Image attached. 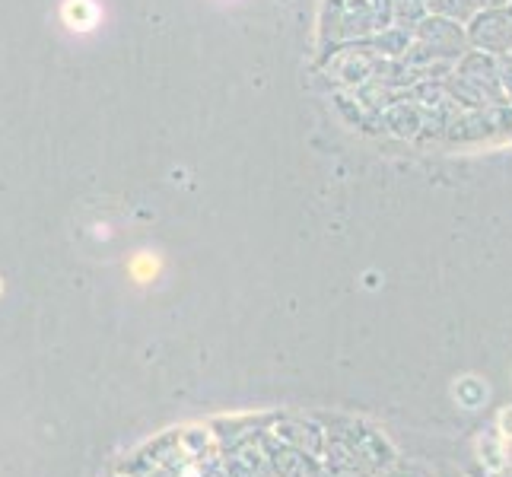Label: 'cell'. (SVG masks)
Returning a JSON list of instances; mask_svg holds the SVG:
<instances>
[{
  "label": "cell",
  "instance_id": "1",
  "mask_svg": "<svg viewBox=\"0 0 512 477\" xmlns=\"http://www.w3.org/2000/svg\"><path fill=\"white\" fill-rule=\"evenodd\" d=\"M58 16H61V23L67 26V32H74V35H90L102 26V4L99 0H61V7H58Z\"/></svg>",
  "mask_w": 512,
  "mask_h": 477
},
{
  "label": "cell",
  "instance_id": "2",
  "mask_svg": "<svg viewBox=\"0 0 512 477\" xmlns=\"http://www.w3.org/2000/svg\"><path fill=\"white\" fill-rule=\"evenodd\" d=\"M455 398L465 404V408H478V404H484L487 401V388L474 379V376H468V379H458V385H455Z\"/></svg>",
  "mask_w": 512,
  "mask_h": 477
},
{
  "label": "cell",
  "instance_id": "3",
  "mask_svg": "<svg viewBox=\"0 0 512 477\" xmlns=\"http://www.w3.org/2000/svg\"><path fill=\"white\" fill-rule=\"evenodd\" d=\"M481 462H484V468H490V471H500L503 465H506V449H503V439H493V436H487L484 443H481Z\"/></svg>",
  "mask_w": 512,
  "mask_h": 477
},
{
  "label": "cell",
  "instance_id": "4",
  "mask_svg": "<svg viewBox=\"0 0 512 477\" xmlns=\"http://www.w3.org/2000/svg\"><path fill=\"white\" fill-rule=\"evenodd\" d=\"M156 268H160V261H156L150 252H140L134 261H131V274L140 280V284H147V280L156 277Z\"/></svg>",
  "mask_w": 512,
  "mask_h": 477
},
{
  "label": "cell",
  "instance_id": "5",
  "mask_svg": "<svg viewBox=\"0 0 512 477\" xmlns=\"http://www.w3.org/2000/svg\"><path fill=\"white\" fill-rule=\"evenodd\" d=\"M497 427H500V436H503V439H512V408H503V411H500Z\"/></svg>",
  "mask_w": 512,
  "mask_h": 477
},
{
  "label": "cell",
  "instance_id": "6",
  "mask_svg": "<svg viewBox=\"0 0 512 477\" xmlns=\"http://www.w3.org/2000/svg\"><path fill=\"white\" fill-rule=\"evenodd\" d=\"M0 293H4V284H0Z\"/></svg>",
  "mask_w": 512,
  "mask_h": 477
}]
</instances>
